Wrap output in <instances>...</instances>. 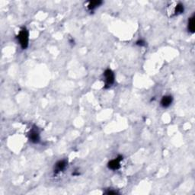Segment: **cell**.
I'll list each match as a JSON object with an SVG mask.
<instances>
[{
  "mask_svg": "<svg viewBox=\"0 0 195 195\" xmlns=\"http://www.w3.org/2000/svg\"><path fill=\"white\" fill-rule=\"evenodd\" d=\"M29 35H28V30L25 28H22L18 35V40L19 44L21 45L22 49H26L28 46V41H29Z\"/></svg>",
  "mask_w": 195,
  "mask_h": 195,
  "instance_id": "cell-1",
  "label": "cell"
},
{
  "mask_svg": "<svg viewBox=\"0 0 195 195\" xmlns=\"http://www.w3.org/2000/svg\"><path fill=\"white\" fill-rule=\"evenodd\" d=\"M104 78H105V88L108 89L111 87L114 82V74L112 70L108 69L104 72Z\"/></svg>",
  "mask_w": 195,
  "mask_h": 195,
  "instance_id": "cell-2",
  "label": "cell"
},
{
  "mask_svg": "<svg viewBox=\"0 0 195 195\" xmlns=\"http://www.w3.org/2000/svg\"><path fill=\"white\" fill-rule=\"evenodd\" d=\"M121 160H123V157L122 156H118L117 159L110 161L108 164V168L110 169H111V170H117V169H118L120 168V164Z\"/></svg>",
  "mask_w": 195,
  "mask_h": 195,
  "instance_id": "cell-3",
  "label": "cell"
},
{
  "mask_svg": "<svg viewBox=\"0 0 195 195\" xmlns=\"http://www.w3.org/2000/svg\"><path fill=\"white\" fill-rule=\"evenodd\" d=\"M29 140L33 143H38L40 141V133L38 129L33 128L29 133Z\"/></svg>",
  "mask_w": 195,
  "mask_h": 195,
  "instance_id": "cell-4",
  "label": "cell"
},
{
  "mask_svg": "<svg viewBox=\"0 0 195 195\" xmlns=\"http://www.w3.org/2000/svg\"><path fill=\"white\" fill-rule=\"evenodd\" d=\"M66 166H67V162L66 160L59 161L55 165L54 172L55 173H59V172H62V171H63L64 169H66Z\"/></svg>",
  "mask_w": 195,
  "mask_h": 195,
  "instance_id": "cell-5",
  "label": "cell"
},
{
  "mask_svg": "<svg viewBox=\"0 0 195 195\" xmlns=\"http://www.w3.org/2000/svg\"><path fill=\"white\" fill-rule=\"evenodd\" d=\"M172 97L170 96V95H166V96L162 97V100H161V105H162L163 108H168L171 105V104L172 103Z\"/></svg>",
  "mask_w": 195,
  "mask_h": 195,
  "instance_id": "cell-6",
  "label": "cell"
},
{
  "mask_svg": "<svg viewBox=\"0 0 195 195\" xmlns=\"http://www.w3.org/2000/svg\"><path fill=\"white\" fill-rule=\"evenodd\" d=\"M187 28H188V31L191 33H193L195 30V18L194 16H192V17L190 18L188 21V25H187Z\"/></svg>",
  "mask_w": 195,
  "mask_h": 195,
  "instance_id": "cell-7",
  "label": "cell"
},
{
  "mask_svg": "<svg viewBox=\"0 0 195 195\" xmlns=\"http://www.w3.org/2000/svg\"><path fill=\"white\" fill-rule=\"evenodd\" d=\"M102 4V1H92V2H89V5H88V8L89 10H94L95 8H98L99 6H100Z\"/></svg>",
  "mask_w": 195,
  "mask_h": 195,
  "instance_id": "cell-8",
  "label": "cell"
},
{
  "mask_svg": "<svg viewBox=\"0 0 195 195\" xmlns=\"http://www.w3.org/2000/svg\"><path fill=\"white\" fill-rule=\"evenodd\" d=\"M184 5H183L181 3H179L176 5V7H175V15H180V14H181V13L184 12Z\"/></svg>",
  "mask_w": 195,
  "mask_h": 195,
  "instance_id": "cell-9",
  "label": "cell"
},
{
  "mask_svg": "<svg viewBox=\"0 0 195 195\" xmlns=\"http://www.w3.org/2000/svg\"><path fill=\"white\" fill-rule=\"evenodd\" d=\"M106 194H117V192L115 191V190H108V191L105 192Z\"/></svg>",
  "mask_w": 195,
  "mask_h": 195,
  "instance_id": "cell-10",
  "label": "cell"
},
{
  "mask_svg": "<svg viewBox=\"0 0 195 195\" xmlns=\"http://www.w3.org/2000/svg\"><path fill=\"white\" fill-rule=\"evenodd\" d=\"M136 44L139 46H144L145 45V42H144L143 41H142V40H140V41H138L137 42H136Z\"/></svg>",
  "mask_w": 195,
  "mask_h": 195,
  "instance_id": "cell-11",
  "label": "cell"
}]
</instances>
